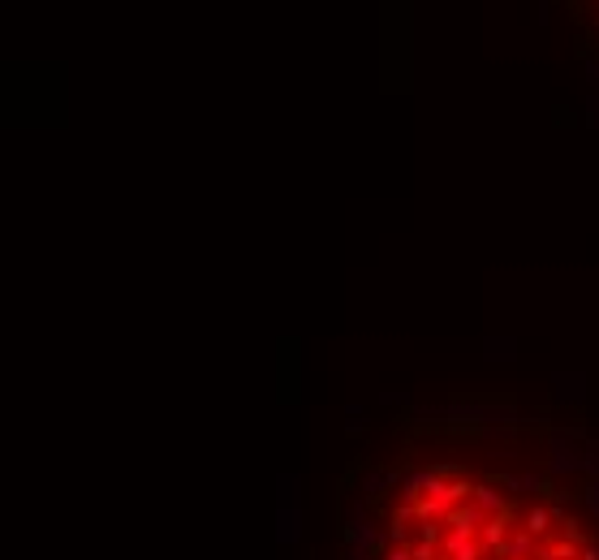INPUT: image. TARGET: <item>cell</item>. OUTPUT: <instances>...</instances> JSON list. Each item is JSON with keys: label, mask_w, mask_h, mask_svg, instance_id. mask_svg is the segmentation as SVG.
<instances>
[{"label": "cell", "mask_w": 599, "mask_h": 560, "mask_svg": "<svg viewBox=\"0 0 599 560\" xmlns=\"http://www.w3.org/2000/svg\"><path fill=\"white\" fill-rule=\"evenodd\" d=\"M363 560H599V500L552 462L440 448L375 491Z\"/></svg>", "instance_id": "6da1fadb"}]
</instances>
